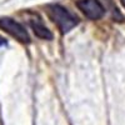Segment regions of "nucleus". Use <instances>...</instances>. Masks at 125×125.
Returning <instances> with one entry per match:
<instances>
[{
  "mask_svg": "<svg viewBox=\"0 0 125 125\" xmlns=\"http://www.w3.org/2000/svg\"><path fill=\"white\" fill-rule=\"evenodd\" d=\"M45 9L50 20L58 26V29L62 34L69 33L73 28H75L79 24L78 18L75 15H73L66 8L61 6L59 4H49L46 5Z\"/></svg>",
  "mask_w": 125,
  "mask_h": 125,
  "instance_id": "obj_1",
  "label": "nucleus"
},
{
  "mask_svg": "<svg viewBox=\"0 0 125 125\" xmlns=\"http://www.w3.org/2000/svg\"><path fill=\"white\" fill-rule=\"evenodd\" d=\"M0 29L4 30L6 34L13 36L14 39H16L19 43H23V44L30 43V36L28 34L26 29L11 18H9V16L0 18Z\"/></svg>",
  "mask_w": 125,
  "mask_h": 125,
  "instance_id": "obj_2",
  "label": "nucleus"
},
{
  "mask_svg": "<svg viewBox=\"0 0 125 125\" xmlns=\"http://www.w3.org/2000/svg\"><path fill=\"white\" fill-rule=\"evenodd\" d=\"M76 6L90 20H98L105 14V8L99 0H78Z\"/></svg>",
  "mask_w": 125,
  "mask_h": 125,
  "instance_id": "obj_3",
  "label": "nucleus"
},
{
  "mask_svg": "<svg viewBox=\"0 0 125 125\" xmlns=\"http://www.w3.org/2000/svg\"><path fill=\"white\" fill-rule=\"evenodd\" d=\"M29 24H30V28L33 30V33L35 34V36H38L39 39H43V40H51L53 39L51 31L44 25V23L41 21V19L31 18Z\"/></svg>",
  "mask_w": 125,
  "mask_h": 125,
  "instance_id": "obj_4",
  "label": "nucleus"
},
{
  "mask_svg": "<svg viewBox=\"0 0 125 125\" xmlns=\"http://www.w3.org/2000/svg\"><path fill=\"white\" fill-rule=\"evenodd\" d=\"M6 44V40L3 38V36H0V46H3V45H5Z\"/></svg>",
  "mask_w": 125,
  "mask_h": 125,
  "instance_id": "obj_5",
  "label": "nucleus"
},
{
  "mask_svg": "<svg viewBox=\"0 0 125 125\" xmlns=\"http://www.w3.org/2000/svg\"><path fill=\"white\" fill-rule=\"evenodd\" d=\"M121 3H123V5L125 6V0H121Z\"/></svg>",
  "mask_w": 125,
  "mask_h": 125,
  "instance_id": "obj_6",
  "label": "nucleus"
}]
</instances>
